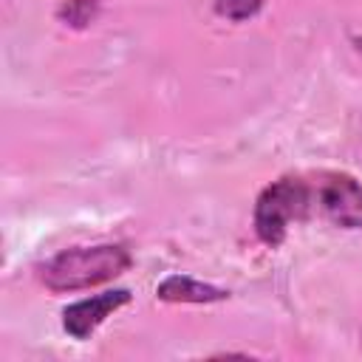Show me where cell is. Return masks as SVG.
<instances>
[{
	"label": "cell",
	"instance_id": "obj_3",
	"mask_svg": "<svg viewBox=\"0 0 362 362\" xmlns=\"http://www.w3.org/2000/svg\"><path fill=\"white\" fill-rule=\"evenodd\" d=\"M322 215L342 229H362V184L345 173L328 175L317 187Z\"/></svg>",
	"mask_w": 362,
	"mask_h": 362
},
{
	"label": "cell",
	"instance_id": "obj_6",
	"mask_svg": "<svg viewBox=\"0 0 362 362\" xmlns=\"http://www.w3.org/2000/svg\"><path fill=\"white\" fill-rule=\"evenodd\" d=\"M102 0H62L57 8V17L71 28H85L99 17Z\"/></svg>",
	"mask_w": 362,
	"mask_h": 362
},
{
	"label": "cell",
	"instance_id": "obj_1",
	"mask_svg": "<svg viewBox=\"0 0 362 362\" xmlns=\"http://www.w3.org/2000/svg\"><path fill=\"white\" fill-rule=\"evenodd\" d=\"M133 257L119 243H96V246H76L54 255L37 269L40 283L48 291H79L90 286H102L130 269Z\"/></svg>",
	"mask_w": 362,
	"mask_h": 362
},
{
	"label": "cell",
	"instance_id": "obj_7",
	"mask_svg": "<svg viewBox=\"0 0 362 362\" xmlns=\"http://www.w3.org/2000/svg\"><path fill=\"white\" fill-rule=\"evenodd\" d=\"M266 0H212V8L218 17L232 20V23H243L249 17H255L263 8Z\"/></svg>",
	"mask_w": 362,
	"mask_h": 362
},
{
	"label": "cell",
	"instance_id": "obj_4",
	"mask_svg": "<svg viewBox=\"0 0 362 362\" xmlns=\"http://www.w3.org/2000/svg\"><path fill=\"white\" fill-rule=\"evenodd\" d=\"M127 303H130V291L127 288H116V291H105V294L88 297V300L71 303L62 311V328L74 339H88L113 311H119Z\"/></svg>",
	"mask_w": 362,
	"mask_h": 362
},
{
	"label": "cell",
	"instance_id": "obj_2",
	"mask_svg": "<svg viewBox=\"0 0 362 362\" xmlns=\"http://www.w3.org/2000/svg\"><path fill=\"white\" fill-rule=\"evenodd\" d=\"M314 204V189L297 178L283 175L263 187L255 201V235L266 246H280L294 221H303Z\"/></svg>",
	"mask_w": 362,
	"mask_h": 362
},
{
	"label": "cell",
	"instance_id": "obj_5",
	"mask_svg": "<svg viewBox=\"0 0 362 362\" xmlns=\"http://www.w3.org/2000/svg\"><path fill=\"white\" fill-rule=\"evenodd\" d=\"M156 297L164 303H218V300H226L229 291L201 283V280H192L187 274H170L167 280L158 283Z\"/></svg>",
	"mask_w": 362,
	"mask_h": 362
}]
</instances>
